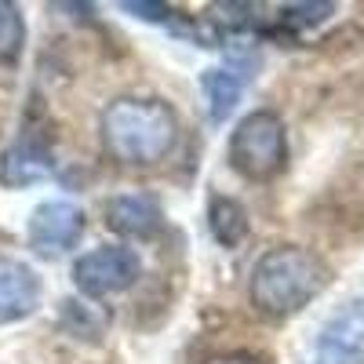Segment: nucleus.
<instances>
[{
	"label": "nucleus",
	"mask_w": 364,
	"mask_h": 364,
	"mask_svg": "<svg viewBox=\"0 0 364 364\" xmlns=\"http://www.w3.org/2000/svg\"><path fill=\"white\" fill-rule=\"evenodd\" d=\"M331 11H336V4H291V8H284V22L295 26V29H302V26L324 22Z\"/></svg>",
	"instance_id": "14"
},
{
	"label": "nucleus",
	"mask_w": 364,
	"mask_h": 364,
	"mask_svg": "<svg viewBox=\"0 0 364 364\" xmlns=\"http://www.w3.org/2000/svg\"><path fill=\"white\" fill-rule=\"evenodd\" d=\"M208 233L215 237L219 248H240L252 233L248 208L230 193H215L208 200Z\"/></svg>",
	"instance_id": "10"
},
{
	"label": "nucleus",
	"mask_w": 364,
	"mask_h": 364,
	"mask_svg": "<svg viewBox=\"0 0 364 364\" xmlns=\"http://www.w3.org/2000/svg\"><path fill=\"white\" fill-rule=\"evenodd\" d=\"M321 364H364V299H353L321 328Z\"/></svg>",
	"instance_id": "7"
},
{
	"label": "nucleus",
	"mask_w": 364,
	"mask_h": 364,
	"mask_svg": "<svg viewBox=\"0 0 364 364\" xmlns=\"http://www.w3.org/2000/svg\"><path fill=\"white\" fill-rule=\"evenodd\" d=\"M230 168L248 182H273L288 168V128L273 109H252L237 120L226 146Z\"/></svg>",
	"instance_id": "3"
},
{
	"label": "nucleus",
	"mask_w": 364,
	"mask_h": 364,
	"mask_svg": "<svg viewBox=\"0 0 364 364\" xmlns=\"http://www.w3.org/2000/svg\"><path fill=\"white\" fill-rule=\"evenodd\" d=\"M200 95H204V109L208 117L215 120V124H223V120L237 109L240 95H245V80H240L237 73L215 66V70H204L200 73Z\"/></svg>",
	"instance_id": "11"
},
{
	"label": "nucleus",
	"mask_w": 364,
	"mask_h": 364,
	"mask_svg": "<svg viewBox=\"0 0 364 364\" xmlns=\"http://www.w3.org/2000/svg\"><path fill=\"white\" fill-rule=\"evenodd\" d=\"M106 226L128 240H149L164 230V208L146 193H117L106 200Z\"/></svg>",
	"instance_id": "8"
},
{
	"label": "nucleus",
	"mask_w": 364,
	"mask_h": 364,
	"mask_svg": "<svg viewBox=\"0 0 364 364\" xmlns=\"http://www.w3.org/2000/svg\"><path fill=\"white\" fill-rule=\"evenodd\" d=\"M328 281H331V269L314 248L277 245L255 259L248 277V299L262 317L281 321L306 310L328 288Z\"/></svg>",
	"instance_id": "2"
},
{
	"label": "nucleus",
	"mask_w": 364,
	"mask_h": 364,
	"mask_svg": "<svg viewBox=\"0 0 364 364\" xmlns=\"http://www.w3.org/2000/svg\"><path fill=\"white\" fill-rule=\"evenodd\" d=\"M87 233V211L77 200L66 197H55V200H41L33 211H29V223H26V237H29V248L37 255H66L73 252Z\"/></svg>",
	"instance_id": "5"
},
{
	"label": "nucleus",
	"mask_w": 364,
	"mask_h": 364,
	"mask_svg": "<svg viewBox=\"0 0 364 364\" xmlns=\"http://www.w3.org/2000/svg\"><path fill=\"white\" fill-rule=\"evenodd\" d=\"M178 113L154 95H120L106 102L99 135L106 154L124 168H157L178 146Z\"/></svg>",
	"instance_id": "1"
},
{
	"label": "nucleus",
	"mask_w": 364,
	"mask_h": 364,
	"mask_svg": "<svg viewBox=\"0 0 364 364\" xmlns=\"http://www.w3.org/2000/svg\"><path fill=\"white\" fill-rule=\"evenodd\" d=\"M142 277V255L128 245H102L91 248L73 262V284L80 299L102 302L113 295H124Z\"/></svg>",
	"instance_id": "4"
},
{
	"label": "nucleus",
	"mask_w": 364,
	"mask_h": 364,
	"mask_svg": "<svg viewBox=\"0 0 364 364\" xmlns=\"http://www.w3.org/2000/svg\"><path fill=\"white\" fill-rule=\"evenodd\" d=\"M58 324H63V331L73 339H84V343L95 339L99 343L109 328V314L99 302H87V299L77 295V299H66L63 306H58Z\"/></svg>",
	"instance_id": "12"
},
{
	"label": "nucleus",
	"mask_w": 364,
	"mask_h": 364,
	"mask_svg": "<svg viewBox=\"0 0 364 364\" xmlns=\"http://www.w3.org/2000/svg\"><path fill=\"white\" fill-rule=\"evenodd\" d=\"M55 175V157L41 139H18L0 154V182L8 190H26Z\"/></svg>",
	"instance_id": "9"
},
{
	"label": "nucleus",
	"mask_w": 364,
	"mask_h": 364,
	"mask_svg": "<svg viewBox=\"0 0 364 364\" xmlns=\"http://www.w3.org/2000/svg\"><path fill=\"white\" fill-rule=\"evenodd\" d=\"M208 364H259V360L248 357V353H226V357H215V360H208Z\"/></svg>",
	"instance_id": "16"
},
{
	"label": "nucleus",
	"mask_w": 364,
	"mask_h": 364,
	"mask_svg": "<svg viewBox=\"0 0 364 364\" xmlns=\"http://www.w3.org/2000/svg\"><path fill=\"white\" fill-rule=\"evenodd\" d=\"M26 51V18L22 8L11 0H0V70L18 66Z\"/></svg>",
	"instance_id": "13"
},
{
	"label": "nucleus",
	"mask_w": 364,
	"mask_h": 364,
	"mask_svg": "<svg viewBox=\"0 0 364 364\" xmlns=\"http://www.w3.org/2000/svg\"><path fill=\"white\" fill-rule=\"evenodd\" d=\"M120 11H128V15H135L139 22H168L171 18V8L168 4H157V0H124L120 4Z\"/></svg>",
	"instance_id": "15"
},
{
	"label": "nucleus",
	"mask_w": 364,
	"mask_h": 364,
	"mask_svg": "<svg viewBox=\"0 0 364 364\" xmlns=\"http://www.w3.org/2000/svg\"><path fill=\"white\" fill-rule=\"evenodd\" d=\"M44 302V281L41 273L18 255L0 252V328L22 324L33 317Z\"/></svg>",
	"instance_id": "6"
}]
</instances>
